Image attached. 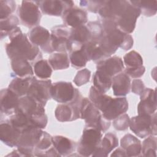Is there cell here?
<instances>
[{
  "label": "cell",
  "mask_w": 157,
  "mask_h": 157,
  "mask_svg": "<svg viewBox=\"0 0 157 157\" xmlns=\"http://www.w3.org/2000/svg\"><path fill=\"white\" fill-rule=\"evenodd\" d=\"M10 42L6 45V51L9 58L23 59L29 61L40 60L41 52L38 47L33 44L19 27H16L9 34Z\"/></svg>",
  "instance_id": "6da1fadb"
},
{
  "label": "cell",
  "mask_w": 157,
  "mask_h": 157,
  "mask_svg": "<svg viewBox=\"0 0 157 157\" xmlns=\"http://www.w3.org/2000/svg\"><path fill=\"white\" fill-rule=\"evenodd\" d=\"M112 87L115 96L120 97L126 96L129 93L131 89L129 77L124 72L115 75L112 80Z\"/></svg>",
  "instance_id": "d4e9b609"
},
{
  "label": "cell",
  "mask_w": 157,
  "mask_h": 157,
  "mask_svg": "<svg viewBox=\"0 0 157 157\" xmlns=\"http://www.w3.org/2000/svg\"><path fill=\"white\" fill-rule=\"evenodd\" d=\"M30 42L45 52L51 53L53 51L51 45V34L44 27L37 26L33 28L28 34Z\"/></svg>",
  "instance_id": "5bb4252c"
},
{
  "label": "cell",
  "mask_w": 157,
  "mask_h": 157,
  "mask_svg": "<svg viewBox=\"0 0 157 157\" xmlns=\"http://www.w3.org/2000/svg\"><path fill=\"white\" fill-rule=\"evenodd\" d=\"M104 33L118 48L128 50L133 46V38L129 34L120 31L115 21L112 20L103 19L102 24Z\"/></svg>",
  "instance_id": "8992f818"
},
{
  "label": "cell",
  "mask_w": 157,
  "mask_h": 157,
  "mask_svg": "<svg viewBox=\"0 0 157 157\" xmlns=\"http://www.w3.org/2000/svg\"><path fill=\"white\" fill-rule=\"evenodd\" d=\"M11 67L14 74L22 78L33 77L34 71L28 61L23 59H14L11 60Z\"/></svg>",
  "instance_id": "83f0119b"
},
{
  "label": "cell",
  "mask_w": 157,
  "mask_h": 157,
  "mask_svg": "<svg viewBox=\"0 0 157 157\" xmlns=\"http://www.w3.org/2000/svg\"><path fill=\"white\" fill-rule=\"evenodd\" d=\"M83 49L88 61L93 60L95 62H99L107 58L102 50L99 42L90 41L83 45Z\"/></svg>",
  "instance_id": "f1b7e54d"
},
{
  "label": "cell",
  "mask_w": 157,
  "mask_h": 157,
  "mask_svg": "<svg viewBox=\"0 0 157 157\" xmlns=\"http://www.w3.org/2000/svg\"><path fill=\"white\" fill-rule=\"evenodd\" d=\"M69 53V60L72 66L76 68H80L86 66L88 59L83 49V47L81 48L72 50Z\"/></svg>",
  "instance_id": "f35d334b"
},
{
  "label": "cell",
  "mask_w": 157,
  "mask_h": 157,
  "mask_svg": "<svg viewBox=\"0 0 157 157\" xmlns=\"http://www.w3.org/2000/svg\"><path fill=\"white\" fill-rule=\"evenodd\" d=\"M53 145L58 154L61 156H70L75 148V144L71 139L62 136L52 137Z\"/></svg>",
  "instance_id": "4316f807"
},
{
  "label": "cell",
  "mask_w": 157,
  "mask_h": 157,
  "mask_svg": "<svg viewBox=\"0 0 157 157\" xmlns=\"http://www.w3.org/2000/svg\"><path fill=\"white\" fill-rule=\"evenodd\" d=\"M16 7V3L12 0L0 1V19H5L14 12Z\"/></svg>",
  "instance_id": "7bdbcfd3"
},
{
  "label": "cell",
  "mask_w": 157,
  "mask_h": 157,
  "mask_svg": "<svg viewBox=\"0 0 157 157\" xmlns=\"http://www.w3.org/2000/svg\"><path fill=\"white\" fill-rule=\"evenodd\" d=\"M34 155L37 156H60L53 145L52 137L45 131L35 147Z\"/></svg>",
  "instance_id": "7402d4cb"
},
{
  "label": "cell",
  "mask_w": 157,
  "mask_h": 157,
  "mask_svg": "<svg viewBox=\"0 0 157 157\" xmlns=\"http://www.w3.org/2000/svg\"><path fill=\"white\" fill-rule=\"evenodd\" d=\"M102 136V131L98 128L85 126L77 147V151L79 155L82 156L92 155L98 147Z\"/></svg>",
  "instance_id": "5b68a950"
},
{
  "label": "cell",
  "mask_w": 157,
  "mask_h": 157,
  "mask_svg": "<svg viewBox=\"0 0 157 157\" xmlns=\"http://www.w3.org/2000/svg\"><path fill=\"white\" fill-rule=\"evenodd\" d=\"M129 3V1L125 0L106 1L98 12L103 19L115 21L124 13Z\"/></svg>",
  "instance_id": "7c38bea8"
},
{
  "label": "cell",
  "mask_w": 157,
  "mask_h": 157,
  "mask_svg": "<svg viewBox=\"0 0 157 157\" xmlns=\"http://www.w3.org/2000/svg\"><path fill=\"white\" fill-rule=\"evenodd\" d=\"M89 98L94 106L102 113L105 110L112 99V97L105 94V93L98 91L93 86H92L90 90Z\"/></svg>",
  "instance_id": "4dcf8cb0"
},
{
  "label": "cell",
  "mask_w": 157,
  "mask_h": 157,
  "mask_svg": "<svg viewBox=\"0 0 157 157\" xmlns=\"http://www.w3.org/2000/svg\"><path fill=\"white\" fill-rule=\"evenodd\" d=\"M86 26L91 34V41L99 42L104 34L102 25L97 21H91L88 23Z\"/></svg>",
  "instance_id": "ee69618b"
},
{
  "label": "cell",
  "mask_w": 157,
  "mask_h": 157,
  "mask_svg": "<svg viewBox=\"0 0 157 157\" xmlns=\"http://www.w3.org/2000/svg\"><path fill=\"white\" fill-rule=\"evenodd\" d=\"M80 118L85 120L86 126L96 128L102 132L106 131L110 126V121L86 98H83L80 104Z\"/></svg>",
  "instance_id": "7a4b0ae2"
},
{
  "label": "cell",
  "mask_w": 157,
  "mask_h": 157,
  "mask_svg": "<svg viewBox=\"0 0 157 157\" xmlns=\"http://www.w3.org/2000/svg\"><path fill=\"white\" fill-rule=\"evenodd\" d=\"M123 63L126 67H136L143 65V59L139 53L132 50L124 56Z\"/></svg>",
  "instance_id": "60d3db41"
},
{
  "label": "cell",
  "mask_w": 157,
  "mask_h": 157,
  "mask_svg": "<svg viewBox=\"0 0 157 157\" xmlns=\"http://www.w3.org/2000/svg\"><path fill=\"white\" fill-rule=\"evenodd\" d=\"M132 4L139 8L140 12L145 16L151 17L157 12L156 1H129Z\"/></svg>",
  "instance_id": "d590c367"
},
{
  "label": "cell",
  "mask_w": 157,
  "mask_h": 157,
  "mask_svg": "<svg viewBox=\"0 0 157 157\" xmlns=\"http://www.w3.org/2000/svg\"><path fill=\"white\" fill-rule=\"evenodd\" d=\"M112 78L97 70L93 78V86L98 91L102 93H105L112 86Z\"/></svg>",
  "instance_id": "d6a6232c"
},
{
  "label": "cell",
  "mask_w": 157,
  "mask_h": 157,
  "mask_svg": "<svg viewBox=\"0 0 157 157\" xmlns=\"http://www.w3.org/2000/svg\"><path fill=\"white\" fill-rule=\"evenodd\" d=\"M25 156V155L21 153L18 149L13 151L10 154H9L7 155V156Z\"/></svg>",
  "instance_id": "f5cc1de1"
},
{
  "label": "cell",
  "mask_w": 157,
  "mask_h": 157,
  "mask_svg": "<svg viewBox=\"0 0 157 157\" xmlns=\"http://www.w3.org/2000/svg\"><path fill=\"white\" fill-rule=\"evenodd\" d=\"M43 131L42 129L29 127L21 131L20 139L17 145V149L25 156H34V149L39 141Z\"/></svg>",
  "instance_id": "52a82bcc"
},
{
  "label": "cell",
  "mask_w": 157,
  "mask_h": 157,
  "mask_svg": "<svg viewBox=\"0 0 157 157\" xmlns=\"http://www.w3.org/2000/svg\"><path fill=\"white\" fill-rule=\"evenodd\" d=\"M8 121L12 126L21 132L29 127H32L29 116L17 110L14 113L10 115Z\"/></svg>",
  "instance_id": "e575fe53"
},
{
  "label": "cell",
  "mask_w": 157,
  "mask_h": 157,
  "mask_svg": "<svg viewBox=\"0 0 157 157\" xmlns=\"http://www.w3.org/2000/svg\"><path fill=\"white\" fill-rule=\"evenodd\" d=\"M20 98L9 88L2 89L0 92L1 115H11L17 110Z\"/></svg>",
  "instance_id": "d6986e66"
},
{
  "label": "cell",
  "mask_w": 157,
  "mask_h": 157,
  "mask_svg": "<svg viewBox=\"0 0 157 157\" xmlns=\"http://www.w3.org/2000/svg\"><path fill=\"white\" fill-rule=\"evenodd\" d=\"M91 34L86 26L82 25L71 29V40L84 45L91 41Z\"/></svg>",
  "instance_id": "836d02e7"
},
{
  "label": "cell",
  "mask_w": 157,
  "mask_h": 157,
  "mask_svg": "<svg viewBox=\"0 0 157 157\" xmlns=\"http://www.w3.org/2000/svg\"><path fill=\"white\" fill-rule=\"evenodd\" d=\"M121 147L124 150L127 156H140L142 150L140 141L132 134H128L121 139Z\"/></svg>",
  "instance_id": "484cf974"
},
{
  "label": "cell",
  "mask_w": 157,
  "mask_h": 157,
  "mask_svg": "<svg viewBox=\"0 0 157 157\" xmlns=\"http://www.w3.org/2000/svg\"><path fill=\"white\" fill-rule=\"evenodd\" d=\"M100 47L107 58L110 57L118 48L104 33L102 37L99 41Z\"/></svg>",
  "instance_id": "b9f144b4"
},
{
  "label": "cell",
  "mask_w": 157,
  "mask_h": 157,
  "mask_svg": "<svg viewBox=\"0 0 157 157\" xmlns=\"http://www.w3.org/2000/svg\"><path fill=\"white\" fill-rule=\"evenodd\" d=\"M40 8L36 1H23L19 7V17L23 25L28 27L37 26L40 20Z\"/></svg>",
  "instance_id": "9c48e42d"
},
{
  "label": "cell",
  "mask_w": 157,
  "mask_h": 157,
  "mask_svg": "<svg viewBox=\"0 0 157 157\" xmlns=\"http://www.w3.org/2000/svg\"><path fill=\"white\" fill-rule=\"evenodd\" d=\"M91 72L87 69H83L77 72L74 78V82L77 86H82L90 81Z\"/></svg>",
  "instance_id": "7dc6e473"
},
{
  "label": "cell",
  "mask_w": 157,
  "mask_h": 157,
  "mask_svg": "<svg viewBox=\"0 0 157 157\" xmlns=\"http://www.w3.org/2000/svg\"><path fill=\"white\" fill-rule=\"evenodd\" d=\"M131 88L132 93L140 96V94L145 90V86L141 80L134 79L131 85Z\"/></svg>",
  "instance_id": "f907efd6"
},
{
  "label": "cell",
  "mask_w": 157,
  "mask_h": 157,
  "mask_svg": "<svg viewBox=\"0 0 157 157\" xmlns=\"http://www.w3.org/2000/svg\"><path fill=\"white\" fill-rule=\"evenodd\" d=\"M71 29L65 25L55 26L52 29L51 45L53 52H66L68 50Z\"/></svg>",
  "instance_id": "8fae6325"
},
{
  "label": "cell",
  "mask_w": 157,
  "mask_h": 157,
  "mask_svg": "<svg viewBox=\"0 0 157 157\" xmlns=\"http://www.w3.org/2000/svg\"><path fill=\"white\" fill-rule=\"evenodd\" d=\"M29 117L32 127H35L42 129L47 126L48 118L45 113L35 114L31 116H29Z\"/></svg>",
  "instance_id": "f6af8a7d"
},
{
  "label": "cell",
  "mask_w": 157,
  "mask_h": 157,
  "mask_svg": "<svg viewBox=\"0 0 157 157\" xmlns=\"http://www.w3.org/2000/svg\"><path fill=\"white\" fill-rule=\"evenodd\" d=\"M19 23L18 18L13 15H11L9 17L1 20L0 21V33L1 39H2L6 36L9 35L11 31L17 27Z\"/></svg>",
  "instance_id": "8d00e7d4"
},
{
  "label": "cell",
  "mask_w": 157,
  "mask_h": 157,
  "mask_svg": "<svg viewBox=\"0 0 157 157\" xmlns=\"http://www.w3.org/2000/svg\"><path fill=\"white\" fill-rule=\"evenodd\" d=\"M21 132L12 126L9 121L0 124V139L6 145L17 146Z\"/></svg>",
  "instance_id": "44dd1931"
},
{
  "label": "cell",
  "mask_w": 157,
  "mask_h": 157,
  "mask_svg": "<svg viewBox=\"0 0 157 157\" xmlns=\"http://www.w3.org/2000/svg\"><path fill=\"white\" fill-rule=\"evenodd\" d=\"M48 61L54 70L66 69L69 67V57L66 52H57L52 53Z\"/></svg>",
  "instance_id": "1f68e13d"
},
{
  "label": "cell",
  "mask_w": 157,
  "mask_h": 157,
  "mask_svg": "<svg viewBox=\"0 0 157 157\" xmlns=\"http://www.w3.org/2000/svg\"><path fill=\"white\" fill-rule=\"evenodd\" d=\"M129 5L121 16L115 21L117 27L126 34L132 33L136 27L137 18L141 12L139 7L129 1Z\"/></svg>",
  "instance_id": "30bf717a"
},
{
  "label": "cell",
  "mask_w": 157,
  "mask_h": 157,
  "mask_svg": "<svg viewBox=\"0 0 157 157\" xmlns=\"http://www.w3.org/2000/svg\"><path fill=\"white\" fill-rule=\"evenodd\" d=\"M80 104H61L57 106L55 115L61 122L72 121L80 118Z\"/></svg>",
  "instance_id": "e0dca14e"
},
{
  "label": "cell",
  "mask_w": 157,
  "mask_h": 157,
  "mask_svg": "<svg viewBox=\"0 0 157 157\" xmlns=\"http://www.w3.org/2000/svg\"><path fill=\"white\" fill-rule=\"evenodd\" d=\"M36 2L42 13L51 16L62 17L66 10L74 6L72 1L44 0Z\"/></svg>",
  "instance_id": "4fadbf2b"
},
{
  "label": "cell",
  "mask_w": 157,
  "mask_h": 157,
  "mask_svg": "<svg viewBox=\"0 0 157 157\" xmlns=\"http://www.w3.org/2000/svg\"><path fill=\"white\" fill-rule=\"evenodd\" d=\"M62 18L64 23L72 28L84 25L88 19L87 13L84 10L74 6L66 10Z\"/></svg>",
  "instance_id": "ffe728a7"
},
{
  "label": "cell",
  "mask_w": 157,
  "mask_h": 157,
  "mask_svg": "<svg viewBox=\"0 0 157 157\" xmlns=\"http://www.w3.org/2000/svg\"><path fill=\"white\" fill-rule=\"evenodd\" d=\"M111 156H127L124 150L122 148H118L110 155Z\"/></svg>",
  "instance_id": "816d5d0a"
},
{
  "label": "cell",
  "mask_w": 157,
  "mask_h": 157,
  "mask_svg": "<svg viewBox=\"0 0 157 157\" xmlns=\"http://www.w3.org/2000/svg\"><path fill=\"white\" fill-rule=\"evenodd\" d=\"M157 139L155 136L151 135L142 144L141 153L144 156H156Z\"/></svg>",
  "instance_id": "ab89813d"
},
{
  "label": "cell",
  "mask_w": 157,
  "mask_h": 157,
  "mask_svg": "<svg viewBox=\"0 0 157 157\" xmlns=\"http://www.w3.org/2000/svg\"><path fill=\"white\" fill-rule=\"evenodd\" d=\"M51 98L61 104H80L83 98L71 82H58L52 84Z\"/></svg>",
  "instance_id": "3957f363"
},
{
  "label": "cell",
  "mask_w": 157,
  "mask_h": 157,
  "mask_svg": "<svg viewBox=\"0 0 157 157\" xmlns=\"http://www.w3.org/2000/svg\"><path fill=\"white\" fill-rule=\"evenodd\" d=\"M130 118L128 114L123 113L117 118L114 119L113 125L115 129L118 131H124L127 129L129 125Z\"/></svg>",
  "instance_id": "bcb514c9"
},
{
  "label": "cell",
  "mask_w": 157,
  "mask_h": 157,
  "mask_svg": "<svg viewBox=\"0 0 157 157\" xmlns=\"http://www.w3.org/2000/svg\"><path fill=\"white\" fill-rule=\"evenodd\" d=\"M118 145V139L113 133H107L92 154V156H107Z\"/></svg>",
  "instance_id": "cb8c5ba5"
},
{
  "label": "cell",
  "mask_w": 157,
  "mask_h": 157,
  "mask_svg": "<svg viewBox=\"0 0 157 157\" xmlns=\"http://www.w3.org/2000/svg\"><path fill=\"white\" fill-rule=\"evenodd\" d=\"M131 130L140 138L146 137L148 135H156V113L151 115H138L130 119Z\"/></svg>",
  "instance_id": "277c9868"
},
{
  "label": "cell",
  "mask_w": 157,
  "mask_h": 157,
  "mask_svg": "<svg viewBox=\"0 0 157 157\" xmlns=\"http://www.w3.org/2000/svg\"><path fill=\"white\" fill-rule=\"evenodd\" d=\"M106 1H81L80 6L86 7L88 9L94 13L98 12L101 8L105 4Z\"/></svg>",
  "instance_id": "c3c4849f"
},
{
  "label": "cell",
  "mask_w": 157,
  "mask_h": 157,
  "mask_svg": "<svg viewBox=\"0 0 157 157\" xmlns=\"http://www.w3.org/2000/svg\"><path fill=\"white\" fill-rule=\"evenodd\" d=\"M32 77L22 78L16 77L10 82L8 88L19 98L23 97L27 94Z\"/></svg>",
  "instance_id": "f546056e"
},
{
  "label": "cell",
  "mask_w": 157,
  "mask_h": 157,
  "mask_svg": "<svg viewBox=\"0 0 157 157\" xmlns=\"http://www.w3.org/2000/svg\"><path fill=\"white\" fill-rule=\"evenodd\" d=\"M128 109V102L125 97L112 98L105 110L102 113L103 117L110 121L126 113Z\"/></svg>",
  "instance_id": "ac0fdd59"
},
{
  "label": "cell",
  "mask_w": 157,
  "mask_h": 157,
  "mask_svg": "<svg viewBox=\"0 0 157 157\" xmlns=\"http://www.w3.org/2000/svg\"><path fill=\"white\" fill-rule=\"evenodd\" d=\"M52 86V81L50 79L37 80L36 77H33L26 95L45 106L51 98Z\"/></svg>",
  "instance_id": "ba28073f"
},
{
  "label": "cell",
  "mask_w": 157,
  "mask_h": 157,
  "mask_svg": "<svg viewBox=\"0 0 157 157\" xmlns=\"http://www.w3.org/2000/svg\"><path fill=\"white\" fill-rule=\"evenodd\" d=\"M145 71V67L142 65L136 67H126L124 73L129 77L134 78H137L142 77Z\"/></svg>",
  "instance_id": "681fc988"
},
{
  "label": "cell",
  "mask_w": 157,
  "mask_h": 157,
  "mask_svg": "<svg viewBox=\"0 0 157 157\" xmlns=\"http://www.w3.org/2000/svg\"><path fill=\"white\" fill-rule=\"evenodd\" d=\"M156 110V89L145 88L140 94V101L137 105L138 115H151Z\"/></svg>",
  "instance_id": "9a60e30c"
},
{
  "label": "cell",
  "mask_w": 157,
  "mask_h": 157,
  "mask_svg": "<svg viewBox=\"0 0 157 157\" xmlns=\"http://www.w3.org/2000/svg\"><path fill=\"white\" fill-rule=\"evenodd\" d=\"M34 71L37 77L46 79L50 77L52 74V68L48 61L41 59L35 63Z\"/></svg>",
  "instance_id": "74e56055"
},
{
  "label": "cell",
  "mask_w": 157,
  "mask_h": 157,
  "mask_svg": "<svg viewBox=\"0 0 157 157\" xmlns=\"http://www.w3.org/2000/svg\"><path fill=\"white\" fill-rule=\"evenodd\" d=\"M97 70L102 72L110 78L121 73L124 69L122 59L118 56H110L98 63Z\"/></svg>",
  "instance_id": "2e32d148"
},
{
  "label": "cell",
  "mask_w": 157,
  "mask_h": 157,
  "mask_svg": "<svg viewBox=\"0 0 157 157\" xmlns=\"http://www.w3.org/2000/svg\"><path fill=\"white\" fill-rule=\"evenodd\" d=\"M44 107L41 103L34 99L26 95L20 98L17 110H19L28 116L35 114L44 113Z\"/></svg>",
  "instance_id": "603a6c76"
}]
</instances>
